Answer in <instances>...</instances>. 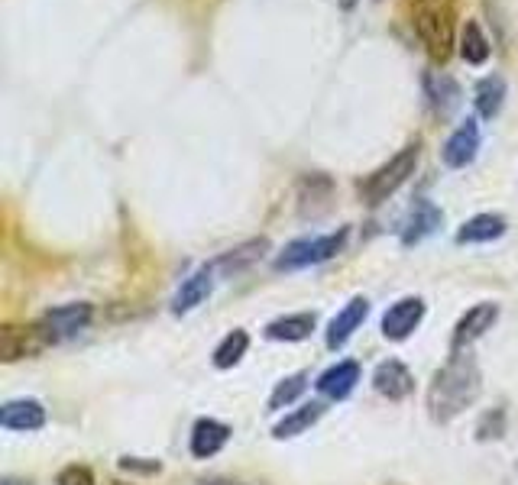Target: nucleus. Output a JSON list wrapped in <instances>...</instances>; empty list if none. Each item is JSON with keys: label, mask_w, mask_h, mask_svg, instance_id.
<instances>
[{"label": "nucleus", "mask_w": 518, "mask_h": 485, "mask_svg": "<svg viewBox=\"0 0 518 485\" xmlns=\"http://www.w3.org/2000/svg\"><path fill=\"white\" fill-rule=\"evenodd\" d=\"M421 88H425L428 107L438 117H451L463 101V91H460L457 81L447 72H438V68H428V72L421 75Z\"/></svg>", "instance_id": "10"}, {"label": "nucleus", "mask_w": 518, "mask_h": 485, "mask_svg": "<svg viewBox=\"0 0 518 485\" xmlns=\"http://www.w3.org/2000/svg\"><path fill=\"white\" fill-rule=\"evenodd\" d=\"M425 321V301L421 298H402L383 314V337L386 340H408L418 330V324Z\"/></svg>", "instance_id": "11"}, {"label": "nucleus", "mask_w": 518, "mask_h": 485, "mask_svg": "<svg viewBox=\"0 0 518 485\" xmlns=\"http://www.w3.org/2000/svg\"><path fill=\"white\" fill-rule=\"evenodd\" d=\"M337 4H340V10H344V13H350V10H357L360 0H337Z\"/></svg>", "instance_id": "29"}, {"label": "nucleus", "mask_w": 518, "mask_h": 485, "mask_svg": "<svg viewBox=\"0 0 518 485\" xmlns=\"http://www.w3.org/2000/svg\"><path fill=\"white\" fill-rule=\"evenodd\" d=\"M0 427L4 431H20V434H30L46 427V408L39 405L36 398H17V401H7L0 408Z\"/></svg>", "instance_id": "13"}, {"label": "nucleus", "mask_w": 518, "mask_h": 485, "mask_svg": "<svg viewBox=\"0 0 518 485\" xmlns=\"http://www.w3.org/2000/svg\"><path fill=\"white\" fill-rule=\"evenodd\" d=\"M49 340L43 334V327L39 324H7L0 330V359L4 363H17V359H30L36 356L39 350H46Z\"/></svg>", "instance_id": "7"}, {"label": "nucleus", "mask_w": 518, "mask_h": 485, "mask_svg": "<svg viewBox=\"0 0 518 485\" xmlns=\"http://www.w3.org/2000/svg\"><path fill=\"white\" fill-rule=\"evenodd\" d=\"M483 392V376L480 363L473 359L470 350H460L444 363V369L434 376L428 388V414L431 421L451 424L463 411L476 405V398Z\"/></svg>", "instance_id": "1"}, {"label": "nucleus", "mask_w": 518, "mask_h": 485, "mask_svg": "<svg viewBox=\"0 0 518 485\" xmlns=\"http://www.w3.org/2000/svg\"><path fill=\"white\" fill-rule=\"evenodd\" d=\"M321 414H324V405H321V401H311V405L295 408L292 414H285V418H282L276 427H272V437H276V440H289V437L305 434L311 424L321 421Z\"/></svg>", "instance_id": "23"}, {"label": "nucleus", "mask_w": 518, "mask_h": 485, "mask_svg": "<svg viewBox=\"0 0 518 485\" xmlns=\"http://www.w3.org/2000/svg\"><path fill=\"white\" fill-rule=\"evenodd\" d=\"M214 262L211 266H201L198 272H192L188 279L182 282V288L175 291V298H172V314H188V311H195L198 304L208 301V295L214 291Z\"/></svg>", "instance_id": "14"}, {"label": "nucleus", "mask_w": 518, "mask_h": 485, "mask_svg": "<svg viewBox=\"0 0 518 485\" xmlns=\"http://www.w3.org/2000/svg\"><path fill=\"white\" fill-rule=\"evenodd\" d=\"M408 20L434 65H447L457 52V0H408Z\"/></svg>", "instance_id": "2"}, {"label": "nucleus", "mask_w": 518, "mask_h": 485, "mask_svg": "<svg viewBox=\"0 0 518 485\" xmlns=\"http://www.w3.org/2000/svg\"><path fill=\"white\" fill-rule=\"evenodd\" d=\"M360 382V366L353 363V359H347V363H337L331 369H324L315 388L324 395V398H331V401H344L353 388H357Z\"/></svg>", "instance_id": "16"}, {"label": "nucleus", "mask_w": 518, "mask_h": 485, "mask_svg": "<svg viewBox=\"0 0 518 485\" xmlns=\"http://www.w3.org/2000/svg\"><path fill=\"white\" fill-rule=\"evenodd\" d=\"M418 159H421V140H415V143L402 146V149L395 152V156L389 159V162H383L376 172L366 175L363 182L357 185V188H360V198H363V204L379 207L383 201H389L392 194L399 191V188L408 182V178L415 175V169H418Z\"/></svg>", "instance_id": "3"}, {"label": "nucleus", "mask_w": 518, "mask_h": 485, "mask_svg": "<svg viewBox=\"0 0 518 485\" xmlns=\"http://www.w3.org/2000/svg\"><path fill=\"white\" fill-rule=\"evenodd\" d=\"M506 230H509V224H506V217H502V214H476V217H470L467 224L457 230V243L460 246H467V243H493Z\"/></svg>", "instance_id": "19"}, {"label": "nucleus", "mask_w": 518, "mask_h": 485, "mask_svg": "<svg viewBox=\"0 0 518 485\" xmlns=\"http://www.w3.org/2000/svg\"><path fill=\"white\" fill-rule=\"evenodd\" d=\"M91 317H94L91 304L78 301V304H62V308L46 311L36 324L43 327V334H46L49 343H59V340L75 337L78 330H85L91 324Z\"/></svg>", "instance_id": "5"}, {"label": "nucleus", "mask_w": 518, "mask_h": 485, "mask_svg": "<svg viewBox=\"0 0 518 485\" xmlns=\"http://www.w3.org/2000/svg\"><path fill=\"white\" fill-rule=\"evenodd\" d=\"M366 314H370V301H366L363 295L350 298L347 308H344V311H337L334 321L327 324V346H331V350H340V346H344V343H347V340L363 327Z\"/></svg>", "instance_id": "15"}, {"label": "nucleus", "mask_w": 518, "mask_h": 485, "mask_svg": "<svg viewBox=\"0 0 518 485\" xmlns=\"http://www.w3.org/2000/svg\"><path fill=\"white\" fill-rule=\"evenodd\" d=\"M502 431H506V411L496 408L493 414H483V421L476 424V437L480 440H496L502 437Z\"/></svg>", "instance_id": "26"}, {"label": "nucleus", "mask_w": 518, "mask_h": 485, "mask_svg": "<svg viewBox=\"0 0 518 485\" xmlns=\"http://www.w3.org/2000/svg\"><path fill=\"white\" fill-rule=\"evenodd\" d=\"M373 388L389 401H402L415 392V376L399 359H386V363H379L373 372Z\"/></svg>", "instance_id": "12"}, {"label": "nucleus", "mask_w": 518, "mask_h": 485, "mask_svg": "<svg viewBox=\"0 0 518 485\" xmlns=\"http://www.w3.org/2000/svg\"><path fill=\"white\" fill-rule=\"evenodd\" d=\"M247 346H250V337H247V330H230V334L217 343V350H214V366L217 369H234L243 356H247Z\"/></svg>", "instance_id": "24"}, {"label": "nucleus", "mask_w": 518, "mask_h": 485, "mask_svg": "<svg viewBox=\"0 0 518 485\" xmlns=\"http://www.w3.org/2000/svg\"><path fill=\"white\" fill-rule=\"evenodd\" d=\"M311 330H315V314H289V317H276L269 327H266V337L269 340H279V343H298L311 337Z\"/></svg>", "instance_id": "21"}, {"label": "nucleus", "mask_w": 518, "mask_h": 485, "mask_svg": "<svg viewBox=\"0 0 518 485\" xmlns=\"http://www.w3.org/2000/svg\"><path fill=\"white\" fill-rule=\"evenodd\" d=\"M56 485H98L94 482V473L88 466H65L62 473H59V479H56Z\"/></svg>", "instance_id": "27"}, {"label": "nucleus", "mask_w": 518, "mask_h": 485, "mask_svg": "<svg viewBox=\"0 0 518 485\" xmlns=\"http://www.w3.org/2000/svg\"><path fill=\"white\" fill-rule=\"evenodd\" d=\"M266 249H269V240H266V237L250 240V243H243V246H237V249H230V253H224L221 259L214 262V269L224 272V275H237V272H243V269H250L253 262L263 259Z\"/></svg>", "instance_id": "22"}, {"label": "nucleus", "mask_w": 518, "mask_h": 485, "mask_svg": "<svg viewBox=\"0 0 518 485\" xmlns=\"http://www.w3.org/2000/svg\"><path fill=\"white\" fill-rule=\"evenodd\" d=\"M460 59L467 65H486L489 62V52H493V43L489 36L483 33L480 20H467L460 26V43H457Z\"/></svg>", "instance_id": "20"}, {"label": "nucleus", "mask_w": 518, "mask_h": 485, "mask_svg": "<svg viewBox=\"0 0 518 485\" xmlns=\"http://www.w3.org/2000/svg\"><path fill=\"white\" fill-rule=\"evenodd\" d=\"M506 97H509V85H506V78H502L499 72L480 78V81H476V91H473L476 114H480L483 120L499 117L502 107H506Z\"/></svg>", "instance_id": "18"}, {"label": "nucleus", "mask_w": 518, "mask_h": 485, "mask_svg": "<svg viewBox=\"0 0 518 485\" xmlns=\"http://www.w3.org/2000/svg\"><path fill=\"white\" fill-rule=\"evenodd\" d=\"M305 388H308V372H295V376L282 379L276 388H272V395H269V411L289 408L292 401H298V395H302Z\"/></svg>", "instance_id": "25"}, {"label": "nucleus", "mask_w": 518, "mask_h": 485, "mask_svg": "<svg viewBox=\"0 0 518 485\" xmlns=\"http://www.w3.org/2000/svg\"><path fill=\"white\" fill-rule=\"evenodd\" d=\"M114 485H124V482H114Z\"/></svg>", "instance_id": "30"}, {"label": "nucleus", "mask_w": 518, "mask_h": 485, "mask_svg": "<svg viewBox=\"0 0 518 485\" xmlns=\"http://www.w3.org/2000/svg\"><path fill=\"white\" fill-rule=\"evenodd\" d=\"M480 143H483L480 123H476V117H467L451 136H447V143L441 149L444 165L447 169H467V165L476 159V152H480Z\"/></svg>", "instance_id": "8"}, {"label": "nucleus", "mask_w": 518, "mask_h": 485, "mask_svg": "<svg viewBox=\"0 0 518 485\" xmlns=\"http://www.w3.org/2000/svg\"><path fill=\"white\" fill-rule=\"evenodd\" d=\"M120 469H130V473H159L162 469V463H140V460H130V456H124V460H120Z\"/></svg>", "instance_id": "28"}, {"label": "nucleus", "mask_w": 518, "mask_h": 485, "mask_svg": "<svg viewBox=\"0 0 518 485\" xmlns=\"http://www.w3.org/2000/svg\"><path fill=\"white\" fill-rule=\"evenodd\" d=\"M444 224V211L434 201L428 198H415V204L408 207V214L402 220V230H399V240L402 246H418L421 240L434 237Z\"/></svg>", "instance_id": "6"}, {"label": "nucleus", "mask_w": 518, "mask_h": 485, "mask_svg": "<svg viewBox=\"0 0 518 485\" xmlns=\"http://www.w3.org/2000/svg\"><path fill=\"white\" fill-rule=\"evenodd\" d=\"M230 440V427L224 421H214V418H201L192 427V456L195 460H211L217 456Z\"/></svg>", "instance_id": "17"}, {"label": "nucleus", "mask_w": 518, "mask_h": 485, "mask_svg": "<svg viewBox=\"0 0 518 485\" xmlns=\"http://www.w3.org/2000/svg\"><path fill=\"white\" fill-rule=\"evenodd\" d=\"M499 321V304L493 301H483L470 308L467 314L460 317L457 327H454V337H451V353H460V350H470V343L480 340L486 330H493V324Z\"/></svg>", "instance_id": "9"}, {"label": "nucleus", "mask_w": 518, "mask_h": 485, "mask_svg": "<svg viewBox=\"0 0 518 485\" xmlns=\"http://www.w3.org/2000/svg\"><path fill=\"white\" fill-rule=\"evenodd\" d=\"M350 230L340 227L334 233H321V237H302V240H292L289 246L282 249L279 259H276V269L279 272H298V269H308V266H321V262L334 259L340 249L347 246Z\"/></svg>", "instance_id": "4"}]
</instances>
